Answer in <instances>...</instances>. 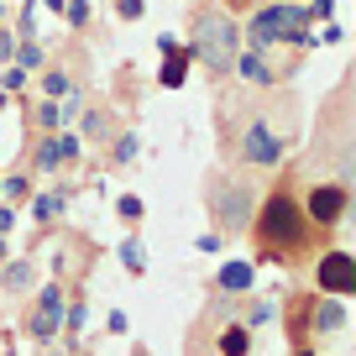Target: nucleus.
<instances>
[{
	"instance_id": "obj_1",
	"label": "nucleus",
	"mask_w": 356,
	"mask_h": 356,
	"mask_svg": "<svg viewBox=\"0 0 356 356\" xmlns=\"http://www.w3.org/2000/svg\"><path fill=\"white\" fill-rule=\"evenodd\" d=\"M257 236H262L267 252H293V246L304 241V215H299V204L278 194V200L262 210V220H257Z\"/></svg>"
},
{
	"instance_id": "obj_2",
	"label": "nucleus",
	"mask_w": 356,
	"mask_h": 356,
	"mask_svg": "<svg viewBox=\"0 0 356 356\" xmlns=\"http://www.w3.org/2000/svg\"><path fill=\"white\" fill-rule=\"evenodd\" d=\"M200 53H204V63H210L215 74L231 68V58H236V26H231V16H200Z\"/></svg>"
},
{
	"instance_id": "obj_3",
	"label": "nucleus",
	"mask_w": 356,
	"mask_h": 356,
	"mask_svg": "<svg viewBox=\"0 0 356 356\" xmlns=\"http://www.w3.org/2000/svg\"><path fill=\"white\" fill-rule=\"evenodd\" d=\"M210 210H215L220 225L241 231V225L252 220V189H246V184H225V178H215V184H210Z\"/></svg>"
},
{
	"instance_id": "obj_4",
	"label": "nucleus",
	"mask_w": 356,
	"mask_h": 356,
	"mask_svg": "<svg viewBox=\"0 0 356 356\" xmlns=\"http://www.w3.org/2000/svg\"><path fill=\"white\" fill-rule=\"evenodd\" d=\"M252 37H257V42H278V37L299 42V37H304V11H293V6H273V11L257 16Z\"/></svg>"
},
{
	"instance_id": "obj_5",
	"label": "nucleus",
	"mask_w": 356,
	"mask_h": 356,
	"mask_svg": "<svg viewBox=\"0 0 356 356\" xmlns=\"http://www.w3.org/2000/svg\"><path fill=\"white\" fill-rule=\"evenodd\" d=\"M241 157H246V163H257V168H273L283 157V136L273 131L267 121H252V126H246V136H241Z\"/></svg>"
},
{
	"instance_id": "obj_6",
	"label": "nucleus",
	"mask_w": 356,
	"mask_h": 356,
	"mask_svg": "<svg viewBox=\"0 0 356 356\" xmlns=\"http://www.w3.org/2000/svg\"><path fill=\"white\" fill-rule=\"evenodd\" d=\"M320 283H325L330 293H351V289H356V262H351L346 252H330V257L320 262Z\"/></svg>"
},
{
	"instance_id": "obj_7",
	"label": "nucleus",
	"mask_w": 356,
	"mask_h": 356,
	"mask_svg": "<svg viewBox=\"0 0 356 356\" xmlns=\"http://www.w3.org/2000/svg\"><path fill=\"white\" fill-rule=\"evenodd\" d=\"M341 210H346V189H341V184H320V189L309 194V215H314L320 225H330Z\"/></svg>"
},
{
	"instance_id": "obj_8",
	"label": "nucleus",
	"mask_w": 356,
	"mask_h": 356,
	"mask_svg": "<svg viewBox=\"0 0 356 356\" xmlns=\"http://www.w3.org/2000/svg\"><path fill=\"white\" fill-rule=\"evenodd\" d=\"M246 278H252L246 267H225V273H220V283H225V289H246Z\"/></svg>"
},
{
	"instance_id": "obj_9",
	"label": "nucleus",
	"mask_w": 356,
	"mask_h": 356,
	"mask_svg": "<svg viewBox=\"0 0 356 356\" xmlns=\"http://www.w3.org/2000/svg\"><path fill=\"white\" fill-rule=\"evenodd\" d=\"M335 325H341V309H335V304H330V309H320V330H335Z\"/></svg>"
},
{
	"instance_id": "obj_10",
	"label": "nucleus",
	"mask_w": 356,
	"mask_h": 356,
	"mask_svg": "<svg viewBox=\"0 0 356 356\" xmlns=\"http://www.w3.org/2000/svg\"><path fill=\"white\" fill-rule=\"evenodd\" d=\"M299 356H320V351H299Z\"/></svg>"
}]
</instances>
